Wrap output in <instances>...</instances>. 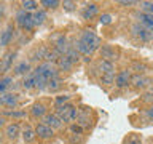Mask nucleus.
<instances>
[{"label":"nucleus","mask_w":153,"mask_h":144,"mask_svg":"<svg viewBox=\"0 0 153 144\" xmlns=\"http://www.w3.org/2000/svg\"><path fill=\"white\" fill-rule=\"evenodd\" d=\"M32 75H33V80H35V88L46 90L48 82L57 77V69L51 62H42L32 70Z\"/></svg>","instance_id":"nucleus-1"},{"label":"nucleus","mask_w":153,"mask_h":144,"mask_svg":"<svg viewBox=\"0 0 153 144\" xmlns=\"http://www.w3.org/2000/svg\"><path fill=\"white\" fill-rule=\"evenodd\" d=\"M32 16H33V22H35V26H42V24L45 22V19H46V13L43 11V10H37Z\"/></svg>","instance_id":"nucleus-24"},{"label":"nucleus","mask_w":153,"mask_h":144,"mask_svg":"<svg viewBox=\"0 0 153 144\" xmlns=\"http://www.w3.org/2000/svg\"><path fill=\"white\" fill-rule=\"evenodd\" d=\"M18 101H19V98H18L16 93L0 94V106H5V107H16Z\"/></svg>","instance_id":"nucleus-8"},{"label":"nucleus","mask_w":153,"mask_h":144,"mask_svg":"<svg viewBox=\"0 0 153 144\" xmlns=\"http://www.w3.org/2000/svg\"><path fill=\"white\" fill-rule=\"evenodd\" d=\"M35 136H37V134H35V130H33V128H30V127L27 125V127L24 128V131H22L24 142H32L33 139H35Z\"/></svg>","instance_id":"nucleus-21"},{"label":"nucleus","mask_w":153,"mask_h":144,"mask_svg":"<svg viewBox=\"0 0 153 144\" xmlns=\"http://www.w3.org/2000/svg\"><path fill=\"white\" fill-rule=\"evenodd\" d=\"M30 114L33 115V117H42V118H43V117L46 115V106L42 104V103L33 104L32 109H30Z\"/></svg>","instance_id":"nucleus-18"},{"label":"nucleus","mask_w":153,"mask_h":144,"mask_svg":"<svg viewBox=\"0 0 153 144\" xmlns=\"http://www.w3.org/2000/svg\"><path fill=\"white\" fill-rule=\"evenodd\" d=\"M13 85V77H3L0 79V94H5L7 90Z\"/></svg>","instance_id":"nucleus-22"},{"label":"nucleus","mask_w":153,"mask_h":144,"mask_svg":"<svg viewBox=\"0 0 153 144\" xmlns=\"http://www.w3.org/2000/svg\"><path fill=\"white\" fill-rule=\"evenodd\" d=\"M14 75H29L30 74V64H29L27 61H22V62H19V64L14 67Z\"/></svg>","instance_id":"nucleus-17"},{"label":"nucleus","mask_w":153,"mask_h":144,"mask_svg":"<svg viewBox=\"0 0 153 144\" xmlns=\"http://www.w3.org/2000/svg\"><path fill=\"white\" fill-rule=\"evenodd\" d=\"M113 21V18H112V14H108V13H104L102 16L99 18V22L102 24V26H108V24H112Z\"/></svg>","instance_id":"nucleus-31"},{"label":"nucleus","mask_w":153,"mask_h":144,"mask_svg":"<svg viewBox=\"0 0 153 144\" xmlns=\"http://www.w3.org/2000/svg\"><path fill=\"white\" fill-rule=\"evenodd\" d=\"M56 115L59 117L61 122L70 123V122H74V120L76 118L78 112H76L75 106H72V104H62V106H59V107H56Z\"/></svg>","instance_id":"nucleus-3"},{"label":"nucleus","mask_w":153,"mask_h":144,"mask_svg":"<svg viewBox=\"0 0 153 144\" xmlns=\"http://www.w3.org/2000/svg\"><path fill=\"white\" fill-rule=\"evenodd\" d=\"M99 70H100V79L102 83L105 85H112L115 82V66L112 61H105L102 59L99 62Z\"/></svg>","instance_id":"nucleus-2"},{"label":"nucleus","mask_w":153,"mask_h":144,"mask_svg":"<svg viewBox=\"0 0 153 144\" xmlns=\"http://www.w3.org/2000/svg\"><path fill=\"white\" fill-rule=\"evenodd\" d=\"M139 5L143 10V13L153 14V2H139Z\"/></svg>","instance_id":"nucleus-29"},{"label":"nucleus","mask_w":153,"mask_h":144,"mask_svg":"<svg viewBox=\"0 0 153 144\" xmlns=\"http://www.w3.org/2000/svg\"><path fill=\"white\" fill-rule=\"evenodd\" d=\"M42 7L45 8H57L61 5V2H57V0H42Z\"/></svg>","instance_id":"nucleus-30"},{"label":"nucleus","mask_w":153,"mask_h":144,"mask_svg":"<svg viewBox=\"0 0 153 144\" xmlns=\"http://www.w3.org/2000/svg\"><path fill=\"white\" fill-rule=\"evenodd\" d=\"M65 55H67V58H69V59H70L72 62H74V64L80 61V53L76 51L75 48H69V51H67Z\"/></svg>","instance_id":"nucleus-28"},{"label":"nucleus","mask_w":153,"mask_h":144,"mask_svg":"<svg viewBox=\"0 0 153 144\" xmlns=\"http://www.w3.org/2000/svg\"><path fill=\"white\" fill-rule=\"evenodd\" d=\"M2 127H5V118L0 117V128H2Z\"/></svg>","instance_id":"nucleus-41"},{"label":"nucleus","mask_w":153,"mask_h":144,"mask_svg":"<svg viewBox=\"0 0 153 144\" xmlns=\"http://www.w3.org/2000/svg\"><path fill=\"white\" fill-rule=\"evenodd\" d=\"M78 40H80V42H83L85 45L88 46L93 53L97 50V48H100V38L96 35L93 31H88V29L81 32V37L78 38Z\"/></svg>","instance_id":"nucleus-5"},{"label":"nucleus","mask_w":153,"mask_h":144,"mask_svg":"<svg viewBox=\"0 0 153 144\" xmlns=\"http://www.w3.org/2000/svg\"><path fill=\"white\" fill-rule=\"evenodd\" d=\"M99 13V7L96 3H89L86 5L85 10L81 11V16H83V19H91L93 16H96V14Z\"/></svg>","instance_id":"nucleus-15"},{"label":"nucleus","mask_w":153,"mask_h":144,"mask_svg":"<svg viewBox=\"0 0 153 144\" xmlns=\"http://www.w3.org/2000/svg\"><path fill=\"white\" fill-rule=\"evenodd\" d=\"M147 115H148V118H153V106H150L147 109Z\"/></svg>","instance_id":"nucleus-39"},{"label":"nucleus","mask_w":153,"mask_h":144,"mask_svg":"<svg viewBox=\"0 0 153 144\" xmlns=\"http://www.w3.org/2000/svg\"><path fill=\"white\" fill-rule=\"evenodd\" d=\"M56 64H57V69H59V70H64V72H69L72 67H74V62H72L69 58H67V55H62V56L57 58Z\"/></svg>","instance_id":"nucleus-14"},{"label":"nucleus","mask_w":153,"mask_h":144,"mask_svg":"<svg viewBox=\"0 0 153 144\" xmlns=\"http://www.w3.org/2000/svg\"><path fill=\"white\" fill-rule=\"evenodd\" d=\"M3 11H5V5H3V3H0V19H2V14H3Z\"/></svg>","instance_id":"nucleus-40"},{"label":"nucleus","mask_w":153,"mask_h":144,"mask_svg":"<svg viewBox=\"0 0 153 144\" xmlns=\"http://www.w3.org/2000/svg\"><path fill=\"white\" fill-rule=\"evenodd\" d=\"M35 134L40 139H51L54 136V131H53V128H50L48 125L45 123H38L35 127Z\"/></svg>","instance_id":"nucleus-9"},{"label":"nucleus","mask_w":153,"mask_h":144,"mask_svg":"<svg viewBox=\"0 0 153 144\" xmlns=\"http://www.w3.org/2000/svg\"><path fill=\"white\" fill-rule=\"evenodd\" d=\"M137 19H139V24L142 27H145L148 32L153 31V14H148V13H139L137 14Z\"/></svg>","instance_id":"nucleus-12"},{"label":"nucleus","mask_w":153,"mask_h":144,"mask_svg":"<svg viewBox=\"0 0 153 144\" xmlns=\"http://www.w3.org/2000/svg\"><path fill=\"white\" fill-rule=\"evenodd\" d=\"M19 133H21V128H19V123H10L7 130H5V134H7L8 139H16L19 136Z\"/></svg>","instance_id":"nucleus-16"},{"label":"nucleus","mask_w":153,"mask_h":144,"mask_svg":"<svg viewBox=\"0 0 153 144\" xmlns=\"http://www.w3.org/2000/svg\"><path fill=\"white\" fill-rule=\"evenodd\" d=\"M13 37H14V27H13V24H8V26L0 32V46L10 45L13 40Z\"/></svg>","instance_id":"nucleus-7"},{"label":"nucleus","mask_w":153,"mask_h":144,"mask_svg":"<svg viewBox=\"0 0 153 144\" xmlns=\"http://www.w3.org/2000/svg\"><path fill=\"white\" fill-rule=\"evenodd\" d=\"M42 123H45V125H48L50 128H61L62 127V122L59 120V117H57L56 114H46L45 117H43V122Z\"/></svg>","instance_id":"nucleus-13"},{"label":"nucleus","mask_w":153,"mask_h":144,"mask_svg":"<svg viewBox=\"0 0 153 144\" xmlns=\"http://www.w3.org/2000/svg\"><path fill=\"white\" fill-rule=\"evenodd\" d=\"M14 58H16V51H8L0 58V74H7L11 69Z\"/></svg>","instance_id":"nucleus-6"},{"label":"nucleus","mask_w":153,"mask_h":144,"mask_svg":"<svg viewBox=\"0 0 153 144\" xmlns=\"http://www.w3.org/2000/svg\"><path fill=\"white\" fill-rule=\"evenodd\" d=\"M118 3L120 5H128V7H129V5H136L137 2H132V0H120Z\"/></svg>","instance_id":"nucleus-37"},{"label":"nucleus","mask_w":153,"mask_h":144,"mask_svg":"<svg viewBox=\"0 0 153 144\" xmlns=\"http://www.w3.org/2000/svg\"><path fill=\"white\" fill-rule=\"evenodd\" d=\"M124 144H142V139H140L139 134H131V136H128Z\"/></svg>","instance_id":"nucleus-32"},{"label":"nucleus","mask_w":153,"mask_h":144,"mask_svg":"<svg viewBox=\"0 0 153 144\" xmlns=\"http://www.w3.org/2000/svg\"><path fill=\"white\" fill-rule=\"evenodd\" d=\"M134 69H136L137 72H143V69H145V66H143V64H134Z\"/></svg>","instance_id":"nucleus-38"},{"label":"nucleus","mask_w":153,"mask_h":144,"mask_svg":"<svg viewBox=\"0 0 153 144\" xmlns=\"http://www.w3.org/2000/svg\"><path fill=\"white\" fill-rule=\"evenodd\" d=\"M16 24L22 29V31H32V29L35 27L32 13H27V11H24V10H19L16 13Z\"/></svg>","instance_id":"nucleus-4"},{"label":"nucleus","mask_w":153,"mask_h":144,"mask_svg":"<svg viewBox=\"0 0 153 144\" xmlns=\"http://www.w3.org/2000/svg\"><path fill=\"white\" fill-rule=\"evenodd\" d=\"M21 5H22V10H24V11H27V13H30V11L35 13L38 10V3L33 2V0H24Z\"/></svg>","instance_id":"nucleus-23"},{"label":"nucleus","mask_w":153,"mask_h":144,"mask_svg":"<svg viewBox=\"0 0 153 144\" xmlns=\"http://www.w3.org/2000/svg\"><path fill=\"white\" fill-rule=\"evenodd\" d=\"M5 115H8V117H26V112L24 110H8V112H5Z\"/></svg>","instance_id":"nucleus-33"},{"label":"nucleus","mask_w":153,"mask_h":144,"mask_svg":"<svg viewBox=\"0 0 153 144\" xmlns=\"http://www.w3.org/2000/svg\"><path fill=\"white\" fill-rule=\"evenodd\" d=\"M62 86V80L59 79V77H56V79H53L48 82V85H46V90H50V91H57Z\"/></svg>","instance_id":"nucleus-26"},{"label":"nucleus","mask_w":153,"mask_h":144,"mask_svg":"<svg viewBox=\"0 0 153 144\" xmlns=\"http://www.w3.org/2000/svg\"><path fill=\"white\" fill-rule=\"evenodd\" d=\"M70 99V96L69 94H64V96H57V98L54 99V103H56V106L59 107V106H62V104H65L67 101Z\"/></svg>","instance_id":"nucleus-34"},{"label":"nucleus","mask_w":153,"mask_h":144,"mask_svg":"<svg viewBox=\"0 0 153 144\" xmlns=\"http://www.w3.org/2000/svg\"><path fill=\"white\" fill-rule=\"evenodd\" d=\"M150 37H152V38H153V31H152V32H150Z\"/></svg>","instance_id":"nucleus-42"},{"label":"nucleus","mask_w":153,"mask_h":144,"mask_svg":"<svg viewBox=\"0 0 153 144\" xmlns=\"http://www.w3.org/2000/svg\"><path fill=\"white\" fill-rule=\"evenodd\" d=\"M76 125H80L81 128H86V127H89V112L88 110H83L81 112V115H76Z\"/></svg>","instance_id":"nucleus-20"},{"label":"nucleus","mask_w":153,"mask_h":144,"mask_svg":"<svg viewBox=\"0 0 153 144\" xmlns=\"http://www.w3.org/2000/svg\"><path fill=\"white\" fill-rule=\"evenodd\" d=\"M132 85L136 86V88H145L147 83H148V80L145 79V77H142V75H136V77H132Z\"/></svg>","instance_id":"nucleus-25"},{"label":"nucleus","mask_w":153,"mask_h":144,"mask_svg":"<svg viewBox=\"0 0 153 144\" xmlns=\"http://www.w3.org/2000/svg\"><path fill=\"white\" fill-rule=\"evenodd\" d=\"M62 5H64V10H65V11H74V10L76 8V3H75V2H70V0H65Z\"/></svg>","instance_id":"nucleus-35"},{"label":"nucleus","mask_w":153,"mask_h":144,"mask_svg":"<svg viewBox=\"0 0 153 144\" xmlns=\"http://www.w3.org/2000/svg\"><path fill=\"white\" fill-rule=\"evenodd\" d=\"M131 32H132V35H136L137 38H140L142 42H148V40H152L150 32H148L145 27H142L140 24H134V26L131 27Z\"/></svg>","instance_id":"nucleus-11"},{"label":"nucleus","mask_w":153,"mask_h":144,"mask_svg":"<svg viewBox=\"0 0 153 144\" xmlns=\"http://www.w3.org/2000/svg\"><path fill=\"white\" fill-rule=\"evenodd\" d=\"M100 53H102V58H105V61H112L115 58V50L110 45H102L100 46Z\"/></svg>","instance_id":"nucleus-19"},{"label":"nucleus","mask_w":153,"mask_h":144,"mask_svg":"<svg viewBox=\"0 0 153 144\" xmlns=\"http://www.w3.org/2000/svg\"><path fill=\"white\" fill-rule=\"evenodd\" d=\"M22 88H26V90H32V88H35V80H33L32 72H30L29 75H26V79H24V82H22Z\"/></svg>","instance_id":"nucleus-27"},{"label":"nucleus","mask_w":153,"mask_h":144,"mask_svg":"<svg viewBox=\"0 0 153 144\" xmlns=\"http://www.w3.org/2000/svg\"><path fill=\"white\" fill-rule=\"evenodd\" d=\"M70 130H72L74 133H81V131H83V128H81L80 125H72V127H70Z\"/></svg>","instance_id":"nucleus-36"},{"label":"nucleus","mask_w":153,"mask_h":144,"mask_svg":"<svg viewBox=\"0 0 153 144\" xmlns=\"http://www.w3.org/2000/svg\"><path fill=\"white\" fill-rule=\"evenodd\" d=\"M131 80H132L131 72H129L128 69H124V70H121L117 75V79H115V85H117L118 88H124V86H128L129 83H131Z\"/></svg>","instance_id":"nucleus-10"}]
</instances>
